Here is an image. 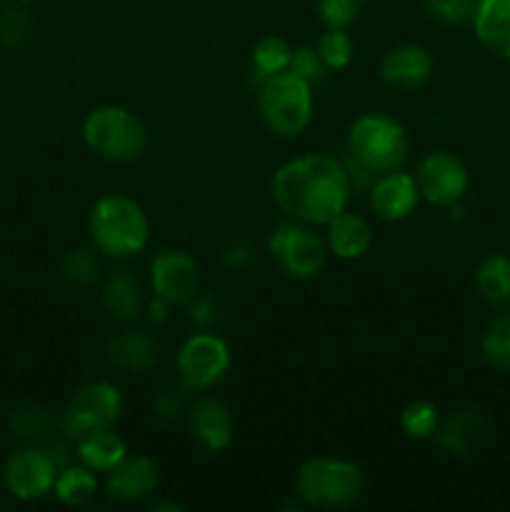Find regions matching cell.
I'll return each instance as SVG.
<instances>
[{"label": "cell", "instance_id": "obj_20", "mask_svg": "<svg viewBox=\"0 0 510 512\" xmlns=\"http://www.w3.org/2000/svg\"><path fill=\"white\" fill-rule=\"evenodd\" d=\"M485 420L480 418L478 410H455L445 420H440L435 438L440 448L453 455H468L483 443L485 438Z\"/></svg>", "mask_w": 510, "mask_h": 512}, {"label": "cell", "instance_id": "obj_34", "mask_svg": "<svg viewBox=\"0 0 510 512\" xmlns=\"http://www.w3.org/2000/svg\"><path fill=\"white\" fill-rule=\"evenodd\" d=\"M190 320H193L198 328H210L220 320V305L213 295L198 293L190 300Z\"/></svg>", "mask_w": 510, "mask_h": 512}, {"label": "cell", "instance_id": "obj_16", "mask_svg": "<svg viewBox=\"0 0 510 512\" xmlns=\"http://www.w3.org/2000/svg\"><path fill=\"white\" fill-rule=\"evenodd\" d=\"M188 425L198 445L208 453H220L230 445L235 433V423L230 410L215 398H200L190 408Z\"/></svg>", "mask_w": 510, "mask_h": 512}, {"label": "cell", "instance_id": "obj_31", "mask_svg": "<svg viewBox=\"0 0 510 512\" xmlns=\"http://www.w3.org/2000/svg\"><path fill=\"white\" fill-rule=\"evenodd\" d=\"M478 0H425V10L433 20L443 25H460L473 20Z\"/></svg>", "mask_w": 510, "mask_h": 512}, {"label": "cell", "instance_id": "obj_9", "mask_svg": "<svg viewBox=\"0 0 510 512\" xmlns=\"http://www.w3.org/2000/svg\"><path fill=\"white\" fill-rule=\"evenodd\" d=\"M123 415V395L113 383H90L75 393L68 410L63 415V428L70 438H83V435L110 430Z\"/></svg>", "mask_w": 510, "mask_h": 512}, {"label": "cell", "instance_id": "obj_32", "mask_svg": "<svg viewBox=\"0 0 510 512\" xmlns=\"http://www.w3.org/2000/svg\"><path fill=\"white\" fill-rule=\"evenodd\" d=\"M288 70L313 85L318 83V80H323L325 70L328 68H325L318 48H313V45H298V48H293V55H290Z\"/></svg>", "mask_w": 510, "mask_h": 512}, {"label": "cell", "instance_id": "obj_29", "mask_svg": "<svg viewBox=\"0 0 510 512\" xmlns=\"http://www.w3.org/2000/svg\"><path fill=\"white\" fill-rule=\"evenodd\" d=\"M63 273L75 285H93L100 275V263L90 248H73L63 258Z\"/></svg>", "mask_w": 510, "mask_h": 512}, {"label": "cell", "instance_id": "obj_38", "mask_svg": "<svg viewBox=\"0 0 510 512\" xmlns=\"http://www.w3.org/2000/svg\"><path fill=\"white\" fill-rule=\"evenodd\" d=\"M15 3H30V0H15Z\"/></svg>", "mask_w": 510, "mask_h": 512}, {"label": "cell", "instance_id": "obj_2", "mask_svg": "<svg viewBox=\"0 0 510 512\" xmlns=\"http://www.w3.org/2000/svg\"><path fill=\"white\" fill-rule=\"evenodd\" d=\"M90 235L100 253L110 258H133L150 240V220L143 205L128 195H103L88 218Z\"/></svg>", "mask_w": 510, "mask_h": 512}, {"label": "cell", "instance_id": "obj_15", "mask_svg": "<svg viewBox=\"0 0 510 512\" xmlns=\"http://www.w3.org/2000/svg\"><path fill=\"white\" fill-rule=\"evenodd\" d=\"M158 483V465L145 455H138V458H125L118 468L110 470L105 490L118 503H140L155 493Z\"/></svg>", "mask_w": 510, "mask_h": 512}, {"label": "cell", "instance_id": "obj_26", "mask_svg": "<svg viewBox=\"0 0 510 512\" xmlns=\"http://www.w3.org/2000/svg\"><path fill=\"white\" fill-rule=\"evenodd\" d=\"M480 353L490 368L510 370V313L500 315L485 328Z\"/></svg>", "mask_w": 510, "mask_h": 512}, {"label": "cell", "instance_id": "obj_30", "mask_svg": "<svg viewBox=\"0 0 510 512\" xmlns=\"http://www.w3.org/2000/svg\"><path fill=\"white\" fill-rule=\"evenodd\" d=\"M368 0H315L320 20L328 28H348L363 13Z\"/></svg>", "mask_w": 510, "mask_h": 512}, {"label": "cell", "instance_id": "obj_24", "mask_svg": "<svg viewBox=\"0 0 510 512\" xmlns=\"http://www.w3.org/2000/svg\"><path fill=\"white\" fill-rule=\"evenodd\" d=\"M478 293L493 305H510V258L508 255H490L480 263L475 273Z\"/></svg>", "mask_w": 510, "mask_h": 512}, {"label": "cell", "instance_id": "obj_35", "mask_svg": "<svg viewBox=\"0 0 510 512\" xmlns=\"http://www.w3.org/2000/svg\"><path fill=\"white\" fill-rule=\"evenodd\" d=\"M153 410L155 415H160V418L165 420L175 418V415H180V410H183V393L175 388L160 390L158 398H155L153 403Z\"/></svg>", "mask_w": 510, "mask_h": 512}, {"label": "cell", "instance_id": "obj_1", "mask_svg": "<svg viewBox=\"0 0 510 512\" xmlns=\"http://www.w3.org/2000/svg\"><path fill=\"white\" fill-rule=\"evenodd\" d=\"M270 190L278 208L290 218L328 225L335 215L348 208L353 180L343 160L308 153L280 165Z\"/></svg>", "mask_w": 510, "mask_h": 512}, {"label": "cell", "instance_id": "obj_7", "mask_svg": "<svg viewBox=\"0 0 510 512\" xmlns=\"http://www.w3.org/2000/svg\"><path fill=\"white\" fill-rule=\"evenodd\" d=\"M268 250L283 273L295 280H310L323 273L328 263V243L298 223L275 225Z\"/></svg>", "mask_w": 510, "mask_h": 512}, {"label": "cell", "instance_id": "obj_22", "mask_svg": "<svg viewBox=\"0 0 510 512\" xmlns=\"http://www.w3.org/2000/svg\"><path fill=\"white\" fill-rule=\"evenodd\" d=\"M103 305L105 313L118 323H133L143 310V288H140L138 278L120 270V273L110 275L103 290Z\"/></svg>", "mask_w": 510, "mask_h": 512}, {"label": "cell", "instance_id": "obj_37", "mask_svg": "<svg viewBox=\"0 0 510 512\" xmlns=\"http://www.w3.org/2000/svg\"><path fill=\"white\" fill-rule=\"evenodd\" d=\"M170 308H173V303H168V300H163V298H158V295H155V298L150 300L148 305H145V313H148L150 323L163 325V323H168V320H170Z\"/></svg>", "mask_w": 510, "mask_h": 512}, {"label": "cell", "instance_id": "obj_19", "mask_svg": "<svg viewBox=\"0 0 510 512\" xmlns=\"http://www.w3.org/2000/svg\"><path fill=\"white\" fill-rule=\"evenodd\" d=\"M330 253H335L343 260H358L373 245V228L360 215L343 210L328 223V235H325Z\"/></svg>", "mask_w": 510, "mask_h": 512}, {"label": "cell", "instance_id": "obj_36", "mask_svg": "<svg viewBox=\"0 0 510 512\" xmlns=\"http://www.w3.org/2000/svg\"><path fill=\"white\" fill-rule=\"evenodd\" d=\"M223 263L230 270H245L253 263V250H250V245L245 240H230L228 248L223 250Z\"/></svg>", "mask_w": 510, "mask_h": 512}, {"label": "cell", "instance_id": "obj_5", "mask_svg": "<svg viewBox=\"0 0 510 512\" xmlns=\"http://www.w3.org/2000/svg\"><path fill=\"white\" fill-rule=\"evenodd\" d=\"M258 110L270 133L298 138L313 118V85L290 70L265 78L258 83Z\"/></svg>", "mask_w": 510, "mask_h": 512}, {"label": "cell", "instance_id": "obj_4", "mask_svg": "<svg viewBox=\"0 0 510 512\" xmlns=\"http://www.w3.org/2000/svg\"><path fill=\"white\" fill-rule=\"evenodd\" d=\"M83 140L100 158L130 163L148 148V130L133 110L123 105H100L85 115Z\"/></svg>", "mask_w": 510, "mask_h": 512}, {"label": "cell", "instance_id": "obj_11", "mask_svg": "<svg viewBox=\"0 0 510 512\" xmlns=\"http://www.w3.org/2000/svg\"><path fill=\"white\" fill-rule=\"evenodd\" d=\"M150 285L158 298L185 305L200 293V265L185 250H160L150 263Z\"/></svg>", "mask_w": 510, "mask_h": 512}, {"label": "cell", "instance_id": "obj_18", "mask_svg": "<svg viewBox=\"0 0 510 512\" xmlns=\"http://www.w3.org/2000/svg\"><path fill=\"white\" fill-rule=\"evenodd\" d=\"M473 28L490 53L510 60V0H478Z\"/></svg>", "mask_w": 510, "mask_h": 512}, {"label": "cell", "instance_id": "obj_23", "mask_svg": "<svg viewBox=\"0 0 510 512\" xmlns=\"http://www.w3.org/2000/svg\"><path fill=\"white\" fill-rule=\"evenodd\" d=\"M55 498L63 505L70 508H80V505H88L90 500L98 493V478H95V470L85 468V465H70L63 473H58L53 485Z\"/></svg>", "mask_w": 510, "mask_h": 512}, {"label": "cell", "instance_id": "obj_27", "mask_svg": "<svg viewBox=\"0 0 510 512\" xmlns=\"http://www.w3.org/2000/svg\"><path fill=\"white\" fill-rule=\"evenodd\" d=\"M438 425V408H435L433 403H428V400H413V403L405 405L403 413H400V428H403V433L413 440L433 438Z\"/></svg>", "mask_w": 510, "mask_h": 512}, {"label": "cell", "instance_id": "obj_8", "mask_svg": "<svg viewBox=\"0 0 510 512\" xmlns=\"http://www.w3.org/2000/svg\"><path fill=\"white\" fill-rule=\"evenodd\" d=\"M230 368V348L220 335L215 333H195L180 345L175 370H178L180 385L185 390H208L228 373Z\"/></svg>", "mask_w": 510, "mask_h": 512}, {"label": "cell", "instance_id": "obj_21", "mask_svg": "<svg viewBox=\"0 0 510 512\" xmlns=\"http://www.w3.org/2000/svg\"><path fill=\"white\" fill-rule=\"evenodd\" d=\"M78 458L85 468L108 475L128 458V448H125V440L113 430H98V433L78 438Z\"/></svg>", "mask_w": 510, "mask_h": 512}, {"label": "cell", "instance_id": "obj_33", "mask_svg": "<svg viewBox=\"0 0 510 512\" xmlns=\"http://www.w3.org/2000/svg\"><path fill=\"white\" fill-rule=\"evenodd\" d=\"M30 18L20 10H10L0 18V38H3L5 45H20L30 35Z\"/></svg>", "mask_w": 510, "mask_h": 512}, {"label": "cell", "instance_id": "obj_13", "mask_svg": "<svg viewBox=\"0 0 510 512\" xmlns=\"http://www.w3.org/2000/svg\"><path fill=\"white\" fill-rule=\"evenodd\" d=\"M420 203V190L415 183V175L403 173V170H390L375 178L370 188V205L375 215L388 223L410 218Z\"/></svg>", "mask_w": 510, "mask_h": 512}, {"label": "cell", "instance_id": "obj_17", "mask_svg": "<svg viewBox=\"0 0 510 512\" xmlns=\"http://www.w3.org/2000/svg\"><path fill=\"white\" fill-rule=\"evenodd\" d=\"M105 360L110 368L125 370V373H145L158 360V343L145 330H123L110 338Z\"/></svg>", "mask_w": 510, "mask_h": 512}, {"label": "cell", "instance_id": "obj_3", "mask_svg": "<svg viewBox=\"0 0 510 512\" xmlns=\"http://www.w3.org/2000/svg\"><path fill=\"white\" fill-rule=\"evenodd\" d=\"M408 150V133L390 115H360L348 130V155L365 178H378L390 170H400L408 160Z\"/></svg>", "mask_w": 510, "mask_h": 512}, {"label": "cell", "instance_id": "obj_14", "mask_svg": "<svg viewBox=\"0 0 510 512\" xmlns=\"http://www.w3.org/2000/svg\"><path fill=\"white\" fill-rule=\"evenodd\" d=\"M430 73H433V55L418 43L395 45L380 60V78L395 90L420 88Z\"/></svg>", "mask_w": 510, "mask_h": 512}, {"label": "cell", "instance_id": "obj_12", "mask_svg": "<svg viewBox=\"0 0 510 512\" xmlns=\"http://www.w3.org/2000/svg\"><path fill=\"white\" fill-rule=\"evenodd\" d=\"M55 478H58V463L43 450H20L5 465V488L25 503L53 493Z\"/></svg>", "mask_w": 510, "mask_h": 512}, {"label": "cell", "instance_id": "obj_28", "mask_svg": "<svg viewBox=\"0 0 510 512\" xmlns=\"http://www.w3.org/2000/svg\"><path fill=\"white\" fill-rule=\"evenodd\" d=\"M318 53L328 70L348 68L355 55V43L345 28H328L318 40Z\"/></svg>", "mask_w": 510, "mask_h": 512}, {"label": "cell", "instance_id": "obj_25", "mask_svg": "<svg viewBox=\"0 0 510 512\" xmlns=\"http://www.w3.org/2000/svg\"><path fill=\"white\" fill-rule=\"evenodd\" d=\"M290 55H293V45L280 35H265L258 40L253 48V75L255 83H263L265 78L285 73L290 65Z\"/></svg>", "mask_w": 510, "mask_h": 512}, {"label": "cell", "instance_id": "obj_6", "mask_svg": "<svg viewBox=\"0 0 510 512\" xmlns=\"http://www.w3.org/2000/svg\"><path fill=\"white\" fill-rule=\"evenodd\" d=\"M363 470L348 460L310 458L300 465L295 490L310 508H348L363 495Z\"/></svg>", "mask_w": 510, "mask_h": 512}, {"label": "cell", "instance_id": "obj_10", "mask_svg": "<svg viewBox=\"0 0 510 512\" xmlns=\"http://www.w3.org/2000/svg\"><path fill=\"white\" fill-rule=\"evenodd\" d=\"M415 183L425 203L453 208V205H460L468 190V170L453 153L435 150L420 160L415 170Z\"/></svg>", "mask_w": 510, "mask_h": 512}]
</instances>
